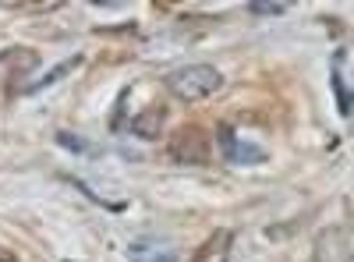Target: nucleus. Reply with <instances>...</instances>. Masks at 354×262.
Here are the masks:
<instances>
[{
	"instance_id": "obj_1",
	"label": "nucleus",
	"mask_w": 354,
	"mask_h": 262,
	"mask_svg": "<svg viewBox=\"0 0 354 262\" xmlns=\"http://www.w3.org/2000/svg\"><path fill=\"white\" fill-rule=\"evenodd\" d=\"M167 89L185 103H202L223 89V71L213 64H185L167 75Z\"/></svg>"
},
{
	"instance_id": "obj_2",
	"label": "nucleus",
	"mask_w": 354,
	"mask_h": 262,
	"mask_svg": "<svg viewBox=\"0 0 354 262\" xmlns=\"http://www.w3.org/2000/svg\"><path fill=\"white\" fill-rule=\"evenodd\" d=\"M209 153H213V138L202 124H181L167 138V156L181 167H198L209 160Z\"/></svg>"
},
{
	"instance_id": "obj_3",
	"label": "nucleus",
	"mask_w": 354,
	"mask_h": 262,
	"mask_svg": "<svg viewBox=\"0 0 354 262\" xmlns=\"http://www.w3.org/2000/svg\"><path fill=\"white\" fill-rule=\"evenodd\" d=\"M220 145H223V156L234 163V167H245V163H262L266 160V149L255 142H241L238 131H234L230 124L220 128Z\"/></svg>"
},
{
	"instance_id": "obj_4",
	"label": "nucleus",
	"mask_w": 354,
	"mask_h": 262,
	"mask_svg": "<svg viewBox=\"0 0 354 262\" xmlns=\"http://www.w3.org/2000/svg\"><path fill=\"white\" fill-rule=\"evenodd\" d=\"M163 128H167V106L163 103H149L145 110H138L135 121H131V135L142 138V142L163 138Z\"/></svg>"
},
{
	"instance_id": "obj_5",
	"label": "nucleus",
	"mask_w": 354,
	"mask_h": 262,
	"mask_svg": "<svg viewBox=\"0 0 354 262\" xmlns=\"http://www.w3.org/2000/svg\"><path fill=\"white\" fill-rule=\"evenodd\" d=\"M230 248H234V230L220 227L195 248L192 262H230Z\"/></svg>"
},
{
	"instance_id": "obj_6",
	"label": "nucleus",
	"mask_w": 354,
	"mask_h": 262,
	"mask_svg": "<svg viewBox=\"0 0 354 262\" xmlns=\"http://www.w3.org/2000/svg\"><path fill=\"white\" fill-rule=\"evenodd\" d=\"M128 255H131V262H177L174 248H170V245H163V241H153V238L135 241Z\"/></svg>"
},
{
	"instance_id": "obj_7",
	"label": "nucleus",
	"mask_w": 354,
	"mask_h": 262,
	"mask_svg": "<svg viewBox=\"0 0 354 262\" xmlns=\"http://www.w3.org/2000/svg\"><path fill=\"white\" fill-rule=\"evenodd\" d=\"M333 96L340 106V118H351V89H347V78L340 75V68L333 71Z\"/></svg>"
},
{
	"instance_id": "obj_8",
	"label": "nucleus",
	"mask_w": 354,
	"mask_h": 262,
	"mask_svg": "<svg viewBox=\"0 0 354 262\" xmlns=\"http://www.w3.org/2000/svg\"><path fill=\"white\" fill-rule=\"evenodd\" d=\"M78 64H82V57H71V61H64V64H61V68H57V71H50V75H43V78H39L36 85H28V93H39V89H46V85H53L57 78H64L68 71H75Z\"/></svg>"
},
{
	"instance_id": "obj_9",
	"label": "nucleus",
	"mask_w": 354,
	"mask_h": 262,
	"mask_svg": "<svg viewBox=\"0 0 354 262\" xmlns=\"http://www.w3.org/2000/svg\"><path fill=\"white\" fill-rule=\"evenodd\" d=\"M57 145H64V149H71V153H93V145L88 142H82L78 135H71V131H57Z\"/></svg>"
},
{
	"instance_id": "obj_10",
	"label": "nucleus",
	"mask_w": 354,
	"mask_h": 262,
	"mask_svg": "<svg viewBox=\"0 0 354 262\" xmlns=\"http://www.w3.org/2000/svg\"><path fill=\"white\" fill-rule=\"evenodd\" d=\"M287 4H252V15H283Z\"/></svg>"
},
{
	"instance_id": "obj_11",
	"label": "nucleus",
	"mask_w": 354,
	"mask_h": 262,
	"mask_svg": "<svg viewBox=\"0 0 354 262\" xmlns=\"http://www.w3.org/2000/svg\"><path fill=\"white\" fill-rule=\"evenodd\" d=\"M0 262H18V252L8 248V245H0Z\"/></svg>"
}]
</instances>
